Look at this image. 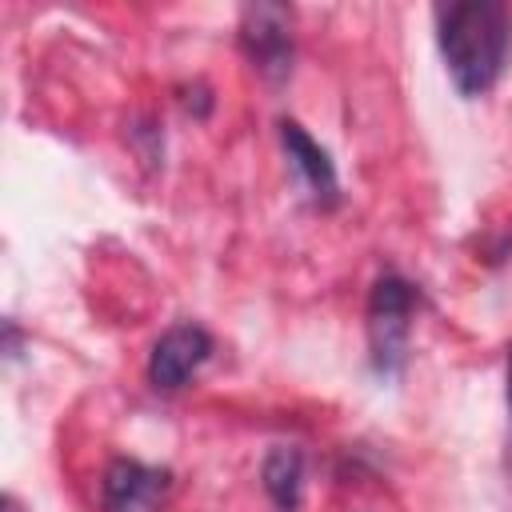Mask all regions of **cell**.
Listing matches in <instances>:
<instances>
[{"mask_svg": "<svg viewBox=\"0 0 512 512\" xmlns=\"http://www.w3.org/2000/svg\"><path fill=\"white\" fill-rule=\"evenodd\" d=\"M436 40L460 96H484L512 48V8L500 0L436 4Z\"/></svg>", "mask_w": 512, "mask_h": 512, "instance_id": "cell-1", "label": "cell"}, {"mask_svg": "<svg viewBox=\"0 0 512 512\" xmlns=\"http://www.w3.org/2000/svg\"><path fill=\"white\" fill-rule=\"evenodd\" d=\"M416 300H420L416 288L396 272H384L372 284V296H368V348H372L376 372H384V376L400 372V364L408 356Z\"/></svg>", "mask_w": 512, "mask_h": 512, "instance_id": "cell-2", "label": "cell"}, {"mask_svg": "<svg viewBox=\"0 0 512 512\" xmlns=\"http://www.w3.org/2000/svg\"><path fill=\"white\" fill-rule=\"evenodd\" d=\"M240 44L268 80H284L292 68V12L284 4H248L240 16Z\"/></svg>", "mask_w": 512, "mask_h": 512, "instance_id": "cell-3", "label": "cell"}, {"mask_svg": "<svg viewBox=\"0 0 512 512\" xmlns=\"http://www.w3.org/2000/svg\"><path fill=\"white\" fill-rule=\"evenodd\" d=\"M168 488H172L168 468H152V464H140L128 456H116L104 468L100 496H104V512H164Z\"/></svg>", "mask_w": 512, "mask_h": 512, "instance_id": "cell-4", "label": "cell"}, {"mask_svg": "<svg viewBox=\"0 0 512 512\" xmlns=\"http://www.w3.org/2000/svg\"><path fill=\"white\" fill-rule=\"evenodd\" d=\"M212 356V336L200 324H172L148 356V380L160 392H176L188 384V376L200 372V364Z\"/></svg>", "mask_w": 512, "mask_h": 512, "instance_id": "cell-5", "label": "cell"}, {"mask_svg": "<svg viewBox=\"0 0 512 512\" xmlns=\"http://www.w3.org/2000/svg\"><path fill=\"white\" fill-rule=\"evenodd\" d=\"M280 144L296 168V176L304 180V188L312 192L316 204L332 208L336 196H340V180H336V164L328 160V152L296 124V120H280Z\"/></svg>", "mask_w": 512, "mask_h": 512, "instance_id": "cell-6", "label": "cell"}, {"mask_svg": "<svg viewBox=\"0 0 512 512\" xmlns=\"http://www.w3.org/2000/svg\"><path fill=\"white\" fill-rule=\"evenodd\" d=\"M300 484H304V456L296 448H272L264 460V488L280 512L300 508Z\"/></svg>", "mask_w": 512, "mask_h": 512, "instance_id": "cell-7", "label": "cell"}, {"mask_svg": "<svg viewBox=\"0 0 512 512\" xmlns=\"http://www.w3.org/2000/svg\"><path fill=\"white\" fill-rule=\"evenodd\" d=\"M508 408H512V348H508Z\"/></svg>", "mask_w": 512, "mask_h": 512, "instance_id": "cell-8", "label": "cell"}]
</instances>
